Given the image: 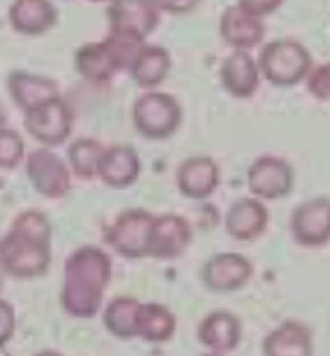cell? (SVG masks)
Returning <instances> with one entry per match:
<instances>
[{"label":"cell","mask_w":330,"mask_h":356,"mask_svg":"<svg viewBox=\"0 0 330 356\" xmlns=\"http://www.w3.org/2000/svg\"><path fill=\"white\" fill-rule=\"evenodd\" d=\"M113 261L100 245H80L73 250L63 268L60 308L71 318L87 321L100 314L104 292L111 284Z\"/></svg>","instance_id":"1"},{"label":"cell","mask_w":330,"mask_h":356,"mask_svg":"<svg viewBox=\"0 0 330 356\" xmlns=\"http://www.w3.org/2000/svg\"><path fill=\"white\" fill-rule=\"evenodd\" d=\"M52 239L22 230L11 224L0 237V270L14 279H40L52 268Z\"/></svg>","instance_id":"2"},{"label":"cell","mask_w":330,"mask_h":356,"mask_svg":"<svg viewBox=\"0 0 330 356\" xmlns=\"http://www.w3.org/2000/svg\"><path fill=\"white\" fill-rule=\"evenodd\" d=\"M138 49L140 44L136 42L107 33L104 40L78 47L76 56H73V67H76L80 78L95 84H104L111 82L118 73H125L129 69L131 58Z\"/></svg>","instance_id":"3"},{"label":"cell","mask_w":330,"mask_h":356,"mask_svg":"<svg viewBox=\"0 0 330 356\" xmlns=\"http://www.w3.org/2000/svg\"><path fill=\"white\" fill-rule=\"evenodd\" d=\"M313 67V56L301 42L292 38H277L262 47L258 58L260 76L277 89H290L304 82Z\"/></svg>","instance_id":"4"},{"label":"cell","mask_w":330,"mask_h":356,"mask_svg":"<svg viewBox=\"0 0 330 356\" xmlns=\"http://www.w3.org/2000/svg\"><path fill=\"white\" fill-rule=\"evenodd\" d=\"M184 111L175 95L166 91H144L131 108V122L144 140L164 142L182 127Z\"/></svg>","instance_id":"5"},{"label":"cell","mask_w":330,"mask_h":356,"mask_svg":"<svg viewBox=\"0 0 330 356\" xmlns=\"http://www.w3.org/2000/svg\"><path fill=\"white\" fill-rule=\"evenodd\" d=\"M24 131L27 135L47 149L65 144L73 131V111L63 95L49 97L38 106L24 111Z\"/></svg>","instance_id":"6"},{"label":"cell","mask_w":330,"mask_h":356,"mask_svg":"<svg viewBox=\"0 0 330 356\" xmlns=\"http://www.w3.org/2000/svg\"><path fill=\"white\" fill-rule=\"evenodd\" d=\"M109 35L144 44L146 38L160 27V11L151 0H111L107 7Z\"/></svg>","instance_id":"7"},{"label":"cell","mask_w":330,"mask_h":356,"mask_svg":"<svg viewBox=\"0 0 330 356\" xmlns=\"http://www.w3.org/2000/svg\"><path fill=\"white\" fill-rule=\"evenodd\" d=\"M246 188L262 202L284 200L295 188V170L279 155L255 157L246 170Z\"/></svg>","instance_id":"8"},{"label":"cell","mask_w":330,"mask_h":356,"mask_svg":"<svg viewBox=\"0 0 330 356\" xmlns=\"http://www.w3.org/2000/svg\"><path fill=\"white\" fill-rule=\"evenodd\" d=\"M24 175L31 188L47 200H63L71 191V170L58 153L47 146L24 157Z\"/></svg>","instance_id":"9"},{"label":"cell","mask_w":330,"mask_h":356,"mask_svg":"<svg viewBox=\"0 0 330 356\" xmlns=\"http://www.w3.org/2000/svg\"><path fill=\"white\" fill-rule=\"evenodd\" d=\"M193 243V226L182 215H153L146 237V257L157 261H171L184 254Z\"/></svg>","instance_id":"10"},{"label":"cell","mask_w":330,"mask_h":356,"mask_svg":"<svg viewBox=\"0 0 330 356\" xmlns=\"http://www.w3.org/2000/svg\"><path fill=\"white\" fill-rule=\"evenodd\" d=\"M151 222L153 213L146 208H127L109 226L107 243L125 259H144Z\"/></svg>","instance_id":"11"},{"label":"cell","mask_w":330,"mask_h":356,"mask_svg":"<svg viewBox=\"0 0 330 356\" xmlns=\"http://www.w3.org/2000/svg\"><path fill=\"white\" fill-rule=\"evenodd\" d=\"M290 237L301 248H324L330 241V202L326 195L301 202L290 213Z\"/></svg>","instance_id":"12"},{"label":"cell","mask_w":330,"mask_h":356,"mask_svg":"<svg viewBox=\"0 0 330 356\" xmlns=\"http://www.w3.org/2000/svg\"><path fill=\"white\" fill-rule=\"evenodd\" d=\"M253 261L246 254L242 252H217L211 259H206L200 279L204 288H209L211 292H237L242 288H246L253 279Z\"/></svg>","instance_id":"13"},{"label":"cell","mask_w":330,"mask_h":356,"mask_svg":"<svg viewBox=\"0 0 330 356\" xmlns=\"http://www.w3.org/2000/svg\"><path fill=\"white\" fill-rule=\"evenodd\" d=\"M175 184L182 197L191 202H204L219 188L222 184V170L219 164L209 155L187 157L175 170Z\"/></svg>","instance_id":"14"},{"label":"cell","mask_w":330,"mask_h":356,"mask_svg":"<svg viewBox=\"0 0 330 356\" xmlns=\"http://www.w3.org/2000/svg\"><path fill=\"white\" fill-rule=\"evenodd\" d=\"M244 327L235 312L213 310L198 325L200 346L211 354H230L239 348Z\"/></svg>","instance_id":"15"},{"label":"cell","mask_w":330,"mask_h":356,"mask_svg":"<svg viewBox=\"0 0 330 356\" xmlns=\"http://www.w3.org/2000/svg\"><path fill=\"white\" fill-rule=\"evenodd\" d=\"M264 35V18L253 16L237 5L226 7L219 16V38L233 51H251V49L262 44Z\"/></svg>","instance_id":"16"},{"label":"cell","mask_w":330,"mask_h":356,"mask_svg":"<svg viewBox=\"0 0 330 356\" xmlns=\"http://www.w3.org/2000/svg\"><path fill=\"white\" fill-rule=\"evenodd\" d=\"M268 222H271V215H268L266 204L251 195L228 206L224 215V230L235 241H255L266 232Z\"/></svg>","instance_id":"17"},{"label":"cell","mask_w":330,"mask_h":356,"mask_svg":"<svg viewBox=\"0 0 330 356\" xmlns=\"http://www.w3.org/2000/svg\"><path fill=\"white\" fill-rule=\"evenodd\" d=\"M142 173V159L133 146L116 144L104 146L100 164H97L95 177L109 188H129L133 186Z\"/></svg>","instance_id":"18"},{"label":"cell","mask_w":330,"mask_h":356,"mask_svg":"<svg viewBox=\"0 0 330 356\" xmlns=\"http://www.w3.org/2000/svg\"><path fill=\"white\" fill-rule=\"evenodd\" d=\"M260 69L258 60H255L249 51H233L228 54L222 65H219V84L222 89L237 97V100H249L260 89Z\"/></svg>","instance_id":"19"},{"label":"cell","mask_w":330,"mask_h":356,"mask_svg":"<svg viewBox=\"0 0 330 356\" xmlns=\"http://www.w3.org/2000/svg\"><path fill=\"white\" fill-rule=\"evenodd\" d=\"M171 69H173V60L166 47L160 44H140V49L133 54L127 73L131 80L144 91L160 89L166 82Z\"/></svg>","instance_id":"20"},{"label":"cell","mask_w":330,"mask_h":356,"mask_svg":"<svg viewBox=\"0 0 330 356\" xmlns=\"http://www.w3.org/2000/svg\"><path fill=\"white\" fill-rule=\"evenodd\" d=\"M7 18L16 33L38 38L56 27L58 7L54 0H14L9 5Z\"/></svg>","instance_id":"21"},{"label":"cell","mask_w":330,"mask_h":356,"mask_svg":"<svg viewBox=\"0 0 330 356\" xmlns=\"http://www.w3.org/2000/svg\"><path fill=\"white\" fill-rule=\"evenodd\" d=\"M7 91L11 102L18 106V111H29V108L38 106L49 97L60 95L58 82L40 76V73H31L24 69H14L7 76Z\"/></svg>","instance_id":"22"},{"label":"cell","mask_w":330,"mask_h":356,"mask_svg":"<svg viewBox=\"0 0 330 356\" xmlns=\"http://www.w3.org/2000/svg\"><path fill=\"white\" fill-rule=\"evenodd\" d=\"M264 356H311L313 354V332L301 321H288L273 327L262 341Z\"/></svg>","instance_id":"23"},{"label":"cell","mask_w":330,"mask_h":356,"mask_svg":"<svg viewBox=\"0 0 330 356\" xmlns=\"http://www.w3.org/2000/svg\"><path fill=\"white\" fill-rule=\"evenodd\" d=\"M178 332V316L162 303H142L138 308L136 339H142L151 346H164L173 341Z\"/></svg>","instance_id":"24"},{"label":"cell","mask_w":330,"mask_h":356,"mask_svg":"<svg viewBox=\"0 0 330 356\" xmlns=\"http://www.w3.org/2000/svg\"><path fill=\"white\" fill-rule=\"evenodd\" d=\"M138 308H140V299L131 297V294H120V297H113L102 310L104 330L120 341L136 339Z\"/></svg>","instance_id":"25"},{"label":"cell","mask_w":330,"mask_h":356,"mask_svg":"<svg viewBox=\"0 0 330 356\" xmlns=\"http://www.w3.org/2000/svg\"><path fill=\"white\" fill-rule=\"evenodd\" d=\"M104 146L102 142H97L95 138H78L69 144L67 149V166L71 170L73 177L78 179H95L97 173V164H100Z\"/></svg>","instance_id":"26"},{"label":"cell","mask_w":330,"mask_h":356,"mask_svg":"<svg viewBox=\"0 0 330 356\" xmlns=\"http://www.w3.org/2000/svg\"><path fill=\"white\" fill-rule=\"evenodd\" d=\"M24 162V140L14 129H0V170H14Z\"/></svg>","instance_id":"27"},{"label":"cell","mask_w":330,"mask_h":356,"mask_svg":"<svg viewBox=\"0 0 330 356\" xmlns=\"http://www.w3.org/2000/svg\"><path fill=\"white\" fill-rule=\"evenodd\" d=\"M306 84H308V93L320 102H328L330 97V67L324 65H313L311 71L306 73Z\"/></svg>","instance_id":"28"},{"label":"cell","mask_w":330,"mask_h":356,"mask_svg":"<svg viewBox=\"0 0 330 356\" xmlns=\"http://www.w3.org/2000/svg\"><path fill=\"white\" fill-rule=\"evenodd\" d=\"M16 334V308L0 297V350H5Z\"/></svg>","instance_id":"29"},{"label":"cell","mask_w":330,"mask_h":356,"mask_svg":"<svg viewBox=\"0 0 330 356\" xmlns=\"http://www.w3.org/2000/svg\"><path fill=\"white\" fill-rule=\"evenodd\" d=\"M153 7L160 14H171V16H187L191 11L198 9L200 0H151Z\"/></svg>","instance_id":"30"},{"label":"cell","mask_w":330,"mask_h":356,"mask_svg":"<svg viewBox=\"0 0 330 356\" xmlns=\"http://www.w3.org/2000/svg\"><path fill=\"white\" fill-rule=\"evenodd\" d=\"M284 5V0H237V7H242L249 14L258 16V18H266L275 14V11Z\"/></svg>","instance_id":"31"},{"label":"cell","mask_w":330,"mask_h":356,"mask_svg":"<svg viewBox=\"0 0 330 356\" xmlns=\"http://www.w3.org/2000/svg\"><path fill=\"white\" fill-rule=\"evenodd\" d=\"M89 3H107V5H109L111 0H89Z\"/></svg>","instance_id":"32"},{"label":"cell","mask_w":330,"mask_h":356,"mask_svg":"<svg viewBox=\"0 0 330 356\" xmlns=\"http://www.w3.org/2000/svg\"><path fill=\"white\" fill-rule=\"evenodd\" d=\"M0 292H3V270H0Z\"/></svg>","instance_id":"33"},{"label":"cell","mask_w":330,"mask_h":356,"mask_svg":"<svg viewBox=\"0 0 330 356\" xmlns=\"http://www.w3.org/2000/svg\"><path fill=\"white\" fill-rule=\"evenodd\" d=\"M0 188H3V179H0Z\"/></svg>","instance_id":"34"}]
</instances>
